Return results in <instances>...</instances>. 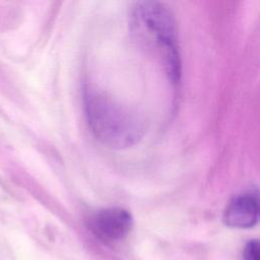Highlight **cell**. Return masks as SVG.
<instances>
[{
    "label": "cell",
    "instance_id": "obj_1",
    "mask_svg": "<svg viewBox=\"0 0 260 260\" xmlns=\"http://www.w3.org/2000/svg\"><path fill=\"white\" fill-rule=\"evenodd\" d=\"M84 109L92 134L109 148L131 147L144 135L145 127L141 118L100 89H85Z\"/></svg>",
    "mask_w": 260,
    "mask_h": 260
},
{
    "label": "cell",
    "instance_id": "obj_2",
    "mask_svg": "<svg viewBox=\"0 0 260 260\" xmlns=\"http://www.w3.org/2000/svg\"><path fill=\"white\" fill-rule=\"evenodd\" d=\"M130 23L138 40L157 55L170 78L177 82L181 62L177 27L172 12L159 2H137L131 8Z\"/></svg>",
    "mask_w": 260,
    "mask_h": 260
},
{
    "label": "cell",
    "instance_id": "obj_3",
    "mask_svg": "<svg viewBox=\"0 0 260 260\" xmlns=\"http://www.w3.org/2000/svg\"><path fill=\"white\" fill-rule=\"evenodd\" d=\"M131 214L120 207L99 210L89 220V228L101 240L114 242L123 239L131 230Z\"/></svg>",
    "mask_w": 260,
    "mask_h": 260
},
{
    "label": "cell",
    "instance_id": "obj_4",
    "mask_svg": "<svg viewBox=\"0 0 260 260\" xmlns=\"http://www.w3.org/2000/svg\"><path fill=\"white\" fill-rule=\"evenodd\" d=\"M258 212L257 192H246L234 197L230 201L223 213V220L230 226L248 229L256 224Z\"/></svg>",
    "mask_w": 260,
    "mask_h": 260
},
{
    "label": "cell",
    "instance_id": "obj_5",
    "mask_svg": "<svg viewBox=\"0 0 260 260\" xmlns=\"http://www.w3.org/2000/svg\"><path fill=\"white\" fill-rule=\"evenodd\" d=\"M259 243L250 241L244 250V260H259Z\"/></svg>",
    "mask_w": 260,
    "mask_h": 260
}]
</instances>
